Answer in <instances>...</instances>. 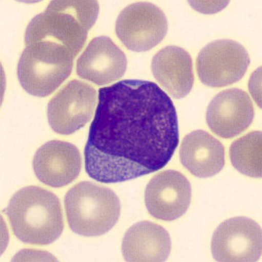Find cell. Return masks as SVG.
Listing matches in <instances>:
<instances>
[{
	"label": "cell",
	"mask_w": 262,
	"mask_h": 262,
	"mask_svg": "<svg viewBox=\"0 0 262 262\" xmlns=\"http://www.w3.org/2000/svg\"><path fill=\"white\" fill-rule=\"evenodd\" d=\"M179 142L171 98L138 79L100 88L85 147L86 172L102 183L128 181L166 166Z\"/></svg>",
	"instance_id": "cell-1"
},
{
	"label": "cell",
	"mask_w": 262,
	"mask_h": 262,
	"mask_svg": "<svg viewBox=\"0 0 262 262\" xmlns=\"http://www.w3.org/2000/svg\"><path fill=\"white\" fill-rule=\"evenodd\" d=\"M99 13L98 2L52 1L27 26L26 45L50 41L65 47L75 58Z\"/></svg>",
	"instance_id": "cell-2"
},
{
	"label": "cell",
	"mask_w": 262,
	"mask_h": 262,
	"mask_svg": "<svg viewBox=\"0 0 262 262\" xmlns=\"http://www.w3.org/2000/svg\"><path fill=\"white\" fill-rule=\"evenodd\" d=\"M6 212L14 234L25 244H52L63 232L60 201L42 187L29 186L19 190L10 199Z\"/></svg>",
	"instance_id": "cell-3"
},
{
	"label": "cell",
	"mask_w": 262,
	"mask_h": 262,
	"mask_svg": "<svg viewBox=\"0 0 262 262\" xmlns=\"http://www.w3.org/2000/svg\"><path fill=\"white\" fill-rule=\"evenodd\" d=\"M69 227L86 237L109 232L120 215V202L111 189L91 182H82L67 192L64 199Z\"/></svg>",
	"instance_id": "cell-4"
},
{
	"label": "cell",
	"mask_w": 262,
	"mask_h": 262,
	"mask_svg": "<svg viewBox=\"0 0 262 262\" xmlns=\"http://www.w3.org/2000/svg\"><path fill=\"white\" fill-rule=\"evenodd\" d=\"M74 58L67 48L53 41L27 45L18 62L19 82L30 95L48 96L70 75Z\"/></svg>",
	"instance_id": "cell-5"
},
{
	"label": "cell",
	"mask_w": 262,
	"mask_h": 262,
	"mask_svg": "<svg viewBox=\"0 0 262 262\" xmlns=\"http://www.w3.org/2000/svg\"><path fill=\"white\" fill-rule=\"evenodd\" d=\"M115 30L128 49L148 51L159 44L167 34V18L160 8L152 3H133L118 15Z\"/></svg>",
	"instance_id": "cell-6"
},
{
	"label": "cell",
	"mask_w": 262,
	"mask_h": 262,
	"mask_svg": "<svg viewBox=\"0 0 262 262\" xmlns=\"http://www.w3.org/2000/svg\"><path fill=\"white\" fill-rule=\"evenodd\" d=\"M247 50L237 41L219 39L206 45L197 58L200 81L211 88H222L240 80L249 67Z\"/></svg>",
	"instance_id": "cell-7"
},
{
	"label": "cell",
	"mask_w": 262,
	"mask_h": 262,
	"mask_svg": "<svg viewBox=\"0 0 262 262\" xmlns=\"http://www.w3.org/2000/svg\"><path fill=\"white\" fill-rule=\"evenodd\" d=\"M96 91L88 83L71 81L48 105L50 127L60 135H71L91 120L96 104Z\"/></svg>",
	"instance_id": "cell-8"
},
{
	"label": "cell",
	"mask_w": 262,
	"mask_h": 262,
	"mask_svg": "<svg viewBox=\"0 0 262 262\" xmlns=\"http://www.w3.org/2000/svg\"><path fill=\"white\" fill-rule=\"evenodd\" d=\"M211 251L217 261H257L261 256V227L244 216L227 220L213 233Z\"/></svg>",
	"instance_id": "cell-9"
},
{
	"label": "cell",
	"mask_w": 262,
	"mask_h": 262,
	"mask_svg": "<svg viewBox=\"0 0 262 262\" xmlns=\"http://www.w3.org/2000/svg\"><path fill=\"white\" fill-rule=\"evenodd\" d=\"M191 199L190 182L182 173L173 170L157 173L145 190L149 213L163 221H173L183 216L190 207Z\"/></svg>",
	"instance_id": "cell-10"
},
{
	"label": "cell",
	"mask_w": 262,
	"mask_h": 262,
	"mask_svg": "<svg viewBox=\"0 0 262 262\" xmlns=\"http://www.w3.org/2000/svg\"><path fill=\"white\" fill-rule=\"evenodd\" d=\"M252 100L244 90L232 88L216 95L208 105L206 121L211 131L222 138H233L253 122Z\"/></svg>",
	"instance_id": "cell-11"
},
{
	"label": "cell",
	"mask_w": 262,
	"mask_h": 262,
	"mask_svg": "<svg viewBox=\"0 0 262 262\" xmlns=\"http://www.w3.org/2000/svg\"><path fill=\"white\" fill-rule=\"evenodd\" d=\"M82 159L77 147L69 142L52 140L38 149L33 160L36 178L52 187H62L76 180Z\"/></svg>",
	"instance_id": "cell-12"
},
{
	"label": "cell",
	"mask_w": 262,
	"mask_h": 262,
	"mask_svg": "<svg viewBox=\"0 0 262 262\" xmlns=\"http://www.w3.org/2000/svg\"><path fill=\"white\" fill-rule=\"evenodd\" d=\"M126 55L107 36L95 37L77 60L78 76L97 85L120 79L127 69Z\"/></svg>",
	"instance_id": "cell-13"
},
{
	"label": "cell",
	"mask_w": 262,
	"mask_h": 262,
	"mask_svg": "<svg viewBox=\"0 0 262 262\" xmlns=\"http://www.w3.org/2000/svg\"><path fill=\"white\" fill-rule=\"evenodd\" d=\"M154 77L172 97L182 99L194 84L192 60L183 48L168 46L159 50L152 61Z\"/></svg>",
	"instance_id": "cell-14"
},
{
	"label": "cell",
	"mask_w": 262,
	"mask_h": 262,
	"mask_svg": "<svg viewBox=\"0 0 262 262\" xmlns=\"http://www.w3.org/2000/svg\"><path fill=\"white\" fill-rule=\"evenodd\" d=\"M179 154L182 165L199 178L214 176L225 164V147L203 130L192 132L184 138Z\"/></svg>",
	"instance_id": "cell-15"
},
{
	"label": "cell",
	"mask_w": 262,
	"mask_h": 262,
	"mask_svg": "<svg viewBox=\"0 0 262 262\" xmlns=\"http://www.w3.org/2000/svg\"><path fill=\"white\" fill-rule=\"evenodd\" d=\"M171 250L167 230L152 222L135 224L123 241L122 252L126 261H165Z\"/></svg>",
	"instance_id": "cell-16"
},
{
	"label": "cell",
	"mask_w": 262,
	"mask_h": 262,
	"mask_svg": "<svg viewBox=\"0 0 262 262\" xmlns=\"http://www.w3.org/2000/svg\"><path fill=\"white\" fill-rule=\"evenodd\" d=\"M230 154L237 171L251 178H261V132H252L235 140Z\"/></svg>",
	"instance_id": "cell-17"
},
{
	"label": "cell",
	"mask_w": 262,
	"mask_h": 262,
	"mask_svg": "<svg viewBox=\"0 0 262 262\" xmlns=\"http://www.w3.org/2000/svg\"><path fill=\"white\" fill-rule=\"evenodd\" d=\"M229 1H190L194 10L205 14L216 13L226 8Z\"/></svg>",
	"instance_id": "cell-18"
},
{
	"label": "cell",
	"mask_w": 262,
	"mask_h": 262,
	"mask_svg": "<svg viewBox=\"0 0 262 262\" xmlns=\"http://www.w3.org/2000/svg\"><path fill=\"white\" fill-rule=\"evenodd\" d=\"M261 69L259 68L254 73H253L249 81L250 92H251L253 98H254L255 101L260 107H261Z\"/></svg>",
	"instance_id": "cell-19"
}]
</instances>
